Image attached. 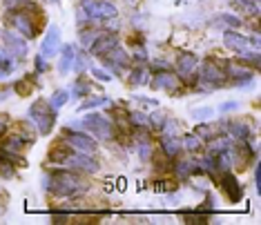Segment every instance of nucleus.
<instances>
[{
  "label": "nucleus",
  "mask_w": 261,
  "mask_h": 225,
  "mask_svg": "<svg viewBox=\"0 0 261 225\" xmlns=\"http://www.w3.org/2000/svg\"><path fill=\"white\" fill-rule=\"evenodd\" d=\"M43 187L45 192L54 194V196H61V199H76L81 194L87 192V181L81 172L76 170H51L49 174H45L43 179Z\"/></svg>",
  "instance_id": "f257e3e1"
},
{
  "label": "nucleus",
  "mask_w": 261,
  "mask_h": 225,
  "mask_svg": "<svg viewBox=\"0 0 261 225\" xmlns=\"http://www.w3.org/2000/svg\"><path fill=\"white\" fill-rule=\"evenodd\" d=\"M27 118H29V125L36 127V132L40 136H47L56 125V109L51 107L47 100L38 98V100H34L32 107L27 109Z\"/></svg>",
  "instance_id": "f03ea898"
},
{
  "label": "nucleus",
  "mask_w": 261,
  "mask_h": 225,
  "mask_svg": "<svg viewBox=\"0 0 261 225\" xmlns=\"http://www.w3.org/2000/svg\"><path fill=\"white\" fill-rule=\"evenodd\" d=\"M225 61L221 58H205L203 63H199V69H197V76H199V82L201 85H207L205 90H217V87H225Z\"/></svg>",
  "instance_id": "7ed1b4c3"
},
{
  "label": "nucleus",
  "mask_w": 261,
  "mask_h": 225,
  "mask_svg": "<svg viewBox=\"0 0 261 225\" xmlns=\"http://www.w3.org/2000/svg\"><path fill=\"white\" fill-rule=\"evenodd\" d=\"M36 14H43V11H29V9H9L7 11V16H5V18H7V22L11 27L16 29V32H20V36L22 38H36L38 36V29H40V25H43V22H36L34 20V16Z\"/></svg>",
  "instance_id": "20e7f679"
},
{
  "label": "nucleus",
  "mask_w": 261,
  "mask_h": 225,
  "mask_svg": "<svg viewBox=\"0 0 261 225\" xmlns=\"http://www.w3.org/2000/svg\"><path fill=\"white\" fill-rule=\"evenodd\" d=\"M81 127L85 132L94 134L100 140H112L116 136V127L110 118H105L103 114H85V118L81 121Z\"/></svg>",
  "instance_id": "39448f33"
},
{
  "label": "nucleus",
  "mask_w": 261,
  "mask_h": 225,
  "mask_svg": "<svg viewBox=\"0 0 261 225\" xmlns=\"http://www.w3.org/2000/svg\"><path fill=\"white\" fill-rule=\"evenodd\" d=\"M199 69V58L192 54V51H181L176 56V76H179L181 82H186L188 87H194V82L199 80L197 76Z\"/></svg>",
  "instance_id": "423d86ee"
},
{
  "label": "nucleus",
  "mask_w": 261,
  "mask_h": 225,
  "mask_svg": "<svg viewBox=\"0 0 261 225\" xmlns=\"http://www.w3.org/2000/svg\"><path fill=\"white\" fill-rule=\"evenodd\" d=\"M61 138L72 147L74 152L81 154H96L98 152V143L94 138H90L85 132H76V129H63Z\"/></svg>",
  "instance_id": "0eeeda50"
},
{
  "label": "nucleus",
  "mask_w": 261,
  "mask_h": 225,
  "mask_svg": "<svg viewBox=\"0 0 261 225\" xmlns=\"http://www.w3.org/2000/svg\"><path fill=\"white\" fill-rule=\"evenodd\" d=\"M217 185L221 187V192L225 194V199H228L230 203H241L243 201V187H241V183H239V179H237V174L232 170L219 172Z\"/></svg>",
  "instance_id": "6e6552de"
},
{
  "label": "nucleus",
  "mask_w": 261,
  "mask_h": 225,
  "mask_svg": "<svg viewBox=\"0 0 261 225\" xmlns=\"http://www.w3.org/2000/svg\"><path fill=\"white\" fill-rule=\"evenodd\" d=\"M100 61H103V65L110 69L112 76H121V74H125L127 69L132 67V56H129L121 45L114 47V49H112L110 54H105Z\"/></svg>",
  "instance_id": "1a4fd4ad"
},
{
  "label": "nucleus",
  "mask_w": 261,
  "mask_h": 225,
  "mask_svg": "<svg viewBox=\"0 0 261 225\" xmlns=\"http://www.w3.org/2000/svg\"><path fill=\"white\" fill-rule=\"evenodd\" d=\"M223 72H225V78H228V82L232 87H246V85H250L252 78H254V72L248 67V65L234 63V61H225Z\"/></svg>",
  "instance_id": "9d476101"
},
{
  "label": "nucleus",
  "mask_w": 261,
  "mask_h": 225,
  "mask_svg": "<svg viewBox=\"0 0 261 225\" xmlns=\"http://www.w3.org/2000/svg\"><path fill=\"white\" fill-rule=\"evenodd\" d=\"M81 7L85 9V14L94 20H112V18H116V14H118V9L110 0H83Z\"/></svg>",
  "instance_id": "9b49d317"
},
{
  "label": "nucleus",
  "mask_w": 261,
  "mask_h": 225,
  "mask_svg": "<svg viewBox=\"0 0 261 225\" xmlns=\"http://www.w3.org/2000/svg\"><path fill=\"white\" fill-rule=\"evenodd\" d=\"M230 158H232V167L246 170L248 165H250V161L254 158V150L250 147V140L248 138L232 140V145H230Z\"/></svg>",
  "instance_id": "f8f14e48"
},
{
  "label": "nucleus",
  "mask_w": 261,
  "mask_h": 225,
  "mask_svg": "<svg viewBox=\"0 0 261 225\" xmlns=\"http://www.w3.org/2000/svg\"><path fill=\"white\" fill-rule=\"evenodd\" d=\"M63 167H69V170H76L81 174H96L100 170L98 161L94 158V154H81V152H74L67 161L63 163Z\"/></svg>",
  "instance_id": "ddd939ff"
},
{
  "label": "nucleus",
  "mask_w": 261,
  "mask_h": 225,
  "mask_svg": "<svg viewBox=\"0 0 261 225\" xmlns=\"http://www.w3.org/2000/svg\"><path fill=\"white\" fill-rule=\"evenodd\" d=\"M118 43H121L118 34H114V32H103V34H98V36L94 38V43L90 47H92V54L94 56L103 58L105 54H110L114 47H118Z\"/></svg>",
  "instance_id": "4468645a"
},
{
  "label": "nucleus",
  "mask_w": 261,
  "mask_h": 225,
  "mask_svg": "<svg viewBox=\"0 0 261 225\" xmlns=\"http://www.w3.org/2000/svg\"><path fill=\"white\" fill-rule=\"evenodd\" d=\"M179 85H181L179 76L172 72V69H170V72H156V74L152 76V80H150L152 90H165V92H170V94L179 92Z\"/></svg>",
  "instance_id": "2eb2a0df"
},
{
  "label": "nucleus",
  "mask_w": 261,
  "mask_h": 225,
  "mask_svg": "<svg viewBox=\"0 0 261 225\" xmlns=\"http://www.w3.org/2000/svg\"><path fill=\"white\" fill-rule=\"evenodd\" d=\"M172 172L176 174V179L186 181L190 176H201L203 174V167H201V163L194 161V158H179L176 163H172Z\"/></svg>",
  "instance_id": "dca6fc26"
},
{
  "label": "nucleus",
  "mask_w": 261,
  "mask_h": 225,
  "mask_svg": "<svg viewBox=\"0 0 261 225\" xmlns=\"http://www.w3.org/2000/svg\"><path fill=\"white\" fill-rule=\"evenodd\" d=\"M58 49H61V32H58L56 25H49L47 36L43 40V45H40V56L51 58V56H56Z\"/></svg>",
  "instance_id": "f3484780"
},
{
  "label": "nucleus",
  "mask_w": 261,
  "mask_h": 225,
  "mask_svg": "<svg viewBox=\"0 0 261 225\" xmlns=\"http://www.w3.org/2000/svg\"><path fill=\"white\" fill-rule=\"evenodd\" d=\"M223 45L228 47L230 51H234V54H248V47H250V40H248L246 36H241V34H237V32H223Z\"/></svg>",
  "instance_id": "a211bd4d"
},
{
  "label": "nucleus",
  "mask_w": 261,
  "mask_h": 225,
  "mask_svg": "<svg viewBox=\"0 0 261 225\" xmlns=\"http://www.w3.org/2000/svg\"><path fill=\"white\" fill-rule=\"evenodd\" d=\"M3 40H5L9 54L14 58H25L27 56V43H25L22 36H18V34H14V32H3Z\"/></svg>",
  "instance_id": "6ab92c4d"
},
{
  "label": "nucleus",
  "mask_w": 261,
  "mask_h": 225,
  "mask_svg": "<svg viewBox=\"0 0 261 225\" xmlns=\"http://www.w3.org/2000/svg\"><path fill=\"white\" fill-rule=\"evenodd\" d=\"M181 150H183V145H181V138H179V136L161 134V152H163L168 158H172V161H174V156H179Z\"/></svg>",
  "instance_id": "aec40b11"
},
{
  "label": "nucleus",
  "mask_w": 261,
  "mask_h": 225,
  "mask_svg": "<svg viewBox=\"0 0 261 225\" xmlns=\"http://www.w3.org/2000/svg\"><path fill=\"white\" fill-rule=\"evenodd\" d=\"M147 65L145 63H136L134 67H129V76H127V87H141L147 82Z\"/></svg>",
  "instance_id": "412c9836"
},
{
  "label": "nucleus",
  "mask_w": 261,
  "mask_h": 225,
  "mask_svg": "<svg viewBox=\"0 0 261 225\" xmlns=\"http://www.w3.org/2000/svg\"><path fill=\"white\" fill-rule=\"evenodd\" d=\"M25 145H29L25 136H22L20 132H14V134H9L7 138L3 140V145H0V150H5V152H16V154H20L22 150H25Z\"/></svg>",
  "instance_id": "4be33fe9"
},
{
  "label": "nucleus",
  "mask_w": 261,
  "mask_h": 225,
  "mask_svg": "<svg viewBox=\"0 0 261 225\" xmlns=\"http://www.w3.org/2000/svg\"><path fill=\"white\" fill-rule=\"evenodd\" d=\"M61 61H58V74H67V72H72L74 69V58H76V49L72 45H65L61 47Z\"/></svg>",
  "instance_id": "5701e85b"
},
{
  "label": "nucleus",
  "mask_w": 261,
  "mask_h": 225,
  "mask_svg": "<svg viewBox=\"0 0 261 225\" xmlns=\"http://www.w3.org/2000/svg\"><path fill=\"white\" fill-rule=\"evenodd\" d=\"M72 154H74V150H72V147H69V145L63 140V143H58L56 147H51V150L47 152V156H49V161H51V163L63 165L69 156H72Z\"/></svg>",
  "instance_id": "b1692460"
},
{
  "label": "nucleus",
  "mask_w": 261,
  "mask_h": 225,
  "mask_svg": "<svg viewBox=\"0 0 261 225\" xmlns=\"http://www.w3.org/2000/svg\"><path fill=\"white\" fill-rule=\"evenodd\" d=\"M181 145H183V150L190 152V154H199V152H203V140H201L197 134H188V136H183V138H181Z\"/></svg>",
  "instance_id": "393cba45"
},
{
  "label": "nucleus",
  "mask_w": 261,
  "mask_h": 225,
  "mask_svg": "<svg viewBox=\"0 0 261 225\" xmlns=\"http://www.w3.org/2000/svg\"><path fill=\"white\" fill-rule=\"evenodd\" d=\"M192 134H197L201 140H205V143H207V140L215 138V136L221 134V132H219V125H210V123H199V125L194 127Z\"/></svg>",
  "instance_id": "a878e982"
},
{
  "label": "nucleus",
  "mask_w": 261,
  "mask_h": 225,
  "mask_svg": "<svg viewBox=\"0 0 261 225\" xmlns=\"http://www.w3.org/2000/svg\"><path fill=\"white\" fill-rule=\"evenodd\" d=\"M232 7L239 9L241 14H246V16H252V18L259 16V5L254 3V0H232Z\"/></svg>",
  "instance_id": "bb28decb"
},
{
  "label": "nucleus",
  "mask_w": 261,
  "mask_h": 225,
  "mask_svg": "<svg viewBox=\"0 0 261 225\" xmlns=\"http://www.w3.org/2000/svg\"><path fill=\"white\" fill-rule=\"evenodd\" d=\"M110 103L108 96H85L83 103L79 105V111H87V109H94V107H100V105Z\"/></svg>",
  "instance_id": "cd10ccee"
},
{
  "label": "nucleus",
  "mask_w": 261,
  "mask_h": 225,
  "mask_svg": "<svg viewBox=\"0 0 261 225\" xmlns=\"http://www.w3.org/2000/svg\"><path fill=\"white\" fill-rule=\"evenodd\" d=\"M32 90H34L32 78H20V80H16V82H14V92L18 94V96H22V98L32 96Z\"/></svg>",
  "instance_id": "c85d7f7f"
},
{
  "label": "nucleus",
  "mask_w": 261,
  "mask_h": 225,
  "mask_svg": "<svg viewBox=\"0 0 261 225\" xmlns=\"http://www.w3.org/2000/svg\"><path fill=\"white\" fill-rule=\"evenodd\" d=\"M67 100H69V92H67V90H56V92L49 96V105H51L54 109H61L63 105L67 103Z\"/></svg>",
  "instance_id": "c756f323"
},
{
  "label": "nucleus",
  "mask_w": 261,
  "mask_h": 225,
  "mask_svg": "<svg viewBox=\"0 0 261 225\" xmlns=\"http://www.w3.org/2000/svg\"><path fill=\"white\" fill-rule=\"evenodd\" d=\"M165 121H168V116H165V111H154L152 116H147V127L156 129V132H161Z\"/></svg>",
  "instance_id": "7c9ffc66"
},
{
  "label": "nucleus",
  "mask_w": 261,
  "mask_h": 225,
  "mask_svg": "<svg viewBox=\"0 0 261 225\" xmlns=\"http://www.w3.org/2000/svg\"><path fill=\"white\" fill-rule=\"evenodd\" d=\"M132 138H134V143H136V145L152 143V138H150V129H147V127H134V129H132Z\"/></svg>",
  "instance_id": "2f4dec72"
},
{
  "label": "nucleus",
  "mask_w": 261,
  "mask_h": 225,
  "mask_svg": "<svg viewBox=\"0 0 261 225\" xmlns=\"http://www.w3.org/2000/svg\"><path fill=\"white\" fill-rule=\"evenodd\" d=\"M127 123L132 127H147V116L143 111H129L127 114Z\"/></svg>",
  "instance_id": "473e14b6"
},
{
  "label": "nucleus",
  "mask_w": 261,
  "mask_h": 225,
  "mask_svg": "<svg viewBox=\"0 0 261 225\" xmlns=\"http://www.w3.org/2000/svg\"><path fill=\"white\" fill-rule=\"evenodd\" d=\"M72 94H74L76 98H85V96H90V82H87V80H76V82H74Z\"/></svg>",
  "instance_id": "72a5a7b5"
},
{
  "label": "nucleus",
  "mask_w": 261,
  "mask_h": 225,
  "mask_svg": "<svg viewBox=\"0 0 261 225\" xmlns=\"http://www.w3.org/2000/svg\"><path fill=\"white\" fill-rule=\"evenodd\" d=\"M14 174H16V165L0 156V176H3V179H11Z\"/></svg>",
  "instance_id": "f704fd0d"
},
{
  "label": "nucleus",
  "mask_w": 261,
  "mask_h": 225,
  "mask_svg": "<svg viewBox=\"0 0 261 225\" xmlns=\"http://www.w3.org/2000/svg\"><path fill=\"white\" fill-rule=\"evenodd\" d=\"M96 36H98L96 29H83V32H81V43L85 45V47H90V45L94 43V38H96Z\"/></svg>",
  "instance_id": "c9c22d12"
},
{
  "label": "nucleus",
  "mask_w": 261,
  "mask_h": 225,
  "mask_svg": "<svg viewBox=\"0 0 261 225\" xmlns=\"http://www.w3.org/2000/svg\"><path fill=\"white\" fill-rule=\"evenodd\" d=\"M74 65H76V72H85V69H90V58H87L85 51L74 58Z\"/></svg>",
  "instance_id": "e433bc0d"
},
{
  "label": "nucleus",
  "mask_w": 261,
  "mask_h": 225,
  "mask_svg": "<svg viewBox=\"0 0 261 225\" xmlns=\"http://www.w3.org/2000/svg\"><path fill=\"white\" fill-rule=\"evenodd\" d=\"M11 61H7V56H5V51L0 49V78L3 76H7V74H11Z\"/></svg>",
  "instance_id": "4c0bfd02"
},
{
  "label": "nucleus",
  "mask_w": 261,
  "mask_h": 225,
  "mask_svg": "<svg viewBox=\"0 0 261 225\" xmlns=\"http://www.w3.org/2000/svg\"><path fill=\"white\" fill-rule=\"evenodd\" d=\"M219 20L225 22L228 27H241L243 25V20L237 18V16H232V14H221V18H219Z\"/></svg>",
  "instance_id": "58836bf2"
},
{
  "label": "nucleus",
  "mask_w": 261,
  "mask_h": 225,
  "mask_svg": "<svg viewBox=\"0 0 261 225\" xmlns=\"http://www.w3.org/2000/svg\"><path fill=\"white\" fill-rule=\"evenodd\" d=\"M90 72H92V76H94V78H98V80H103V82H108V80H112V74L108 72V69H98V67H90Z\"/></svg>",
  "instance_id": "ea45409f"
},
{
  "label": "nucleus",
  "mask_w": 261,
  "mask_h": 225,
  "mask_svg": "<svg viewBox=\"0 0 261 225\" xmlns=\"http://www.w3.org/2000/svg\"><path fill=\"white\" fill-rule=\"evenodd\" d=\"M9 125H11V118H9V114H0V138H3V136H7Z\"/></svg>",
  "instance_id": "a19ab883"
},
{
  "label": "nucleus",
  "mask_w": 261,
  "mask_h": 225,
  "mask_svg": "<svg viewBox=\"0 0 261 225\" xmlns=\"http://www.w3.org/2000/svg\"><path fill=\"white\" fill-rule=\"evenodd\" d=\"M150 67L154 69V74H156V72H170L172 65H170L168 61H152V63H150Z\"/></svg>",
  "instance_id": "79ce46f5"
},
{
  "label": "nucleus",
  "mask_w": 261,
  "mask_h": 225,
  "mask_svg": "<svg viewBox=\"0 0 261 225\" xmlns=\"http://www.w3.org/2000/svg\"><path fill=\"white\" fill-rule=\"evenodd\" d=\"M34 67H36V74H43V72H47V63H45V56H36L34 58Z\"/></svg>",
  "instance_id": "37998d69"
},
{
  "label": "nucleus",
  "mask_w": 261,
  "mask_h": 225,
  "mask_svg": "<svg viewBox=\"0 0 261 225\" xmlns=\"http://www.w3.org/2000/svg\"><path fill=\"white\" fill-rule=\"evenodd\" d=\"M192 116H194V118H199V121H203V118H210V116H212V109H210V107L192 109Z\"/></svg>",
  "instance_id": "c03bdc74"
},
{
  "label": "nucleus",
  "mask_w": 261,
  "mask_h": 225,
  "mask_svg": "<svg viewBox=\"0 0 261 225\" xmlns=\"http://www.w3.org/2000/svg\"><path fill=\"white\" fill-rule=\"evenodd\" d=\"M134 61H136V63H145V61H147V51H145V47H136V51H134Z\"/></svg>",
  "instance_id": "a18cd8bd"
},
{
  "label": "nucleus",
  "mask_w": 261,
  "mask_h": 225,
  "mask_svg": "<svg viewBox=\"0 0 261 225\" xmlns=\"http://www.w3.org/2000/svg\"><path fill=\"white\" fill-rule=\"evenodd\" d=\"M134 100H136V103H141V105H154V107L159 105L156 98H147V96H134Z\"/></svg>",
  "instance_id": "49530a36"
},
{
  "label": "nucleus",
  "mask_w": 261,
  "mask_h": 225,
  "mask_svg": "<svg viewBox=\"0 0 261 225\" xmlns=\"http://www.w3.org/2000/svg\"><path fill=\"white\" fill-rule=\"evenodd\" d=\"M225 114V111H234V109H239V103H234V100H228V103H223L221 107H219Z\"/></svg>",
  "instance_id": "de8ad7c7"
},
{
  "label": "nucleus",
  "mask_w": 261,
  "mask_h": 225,
  "mask_svg": "<svg viewBox=\"0 0 261 225\" xmlns=\"http://www.w3.org/2000/svg\"><path fill=\"white\" fill-rule=\"evenodd\" d=\"M3 98H7V94H0V100H3Z\"/></svg>",
  "instance_id": "09e8293b"
}]
</instances>
